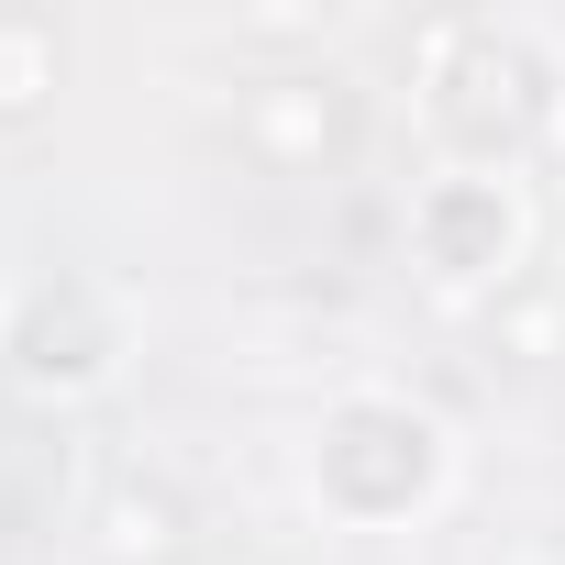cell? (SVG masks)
Masks as SVG:
<instances>
[{
    "instance_id": "obj_7",
    "label": "cell",
    "mask_w": 565,
    "mask_h": 565,
    "mask_svg": "<svg viewBox=\"0 0 565 565\" xmlns=\"http://www.w3.org/2000/svg\"><path fill=\"white\" fill-rule=\"evenodd\" d=\"M56 78H67V34L45 12H0V122H12V134L45 122Z\"/></svg>"
},
{
    "instance_id": "obj_3",
    "label": "cell",
    "mask_w": 565,
    "mask_h": 565,
    "mask_svg": "<svg viewBox=\"0 0 565 565\" xmlns=\"http://www.w3.org/2000/svg\"><path fill=\"white\" fill-rule=\"evenodd\" d=\"M411 255L444 277V289H521V255H532V211L510 178L488 167H444L411 189Z\"/></svg>"
},
{
    "instance_id": "obj_9",
    "label": "cell",
    "mask_w": 565,
    "mask_h": 565,
    "mask_svg": "<svg viewBox=\"0 0 565 565\" xmlns=\"http://www.w3.org/2000/svg\"><path fill=\"white\" fill-rule=\"evenodd\" d=\"M244 45H322V12H255V23H233Z\"/></svg>"
},
{
    "instance_id": "obj_1",
    "label": "cell",
    "mask_w": 565,
    "mask_h": 565,
    "mask_svg": "<svg viewBox=\"0 0 565 565\" xmlns=\"http://www.w3.org/2000/svg\"><path fill=\"white\" fill-rule=\"evenodd\" d=\"M422 122L466 167L510 178L554 134V56L521 23H433L422 34Z\"/></svg>"
},
{
    "instance_id": "obj_8",
    "label": "cell",
    "mask_w": 565,
    "mask_h": 565,
    "mask_svg": "<svg viewBox=\"0 0 565 565\" xmlns=\"http://www.w3.org/2000/svg\"><path fill=\"white\" fill-rule=\"evenodd\" d=\"M488 333L521 344V355H554V344H565V289H554V277H521L510 311H488Z\"/></svg>"
},
{
    "instance_id": "obj_2",
    "label": "cell",
    "mask_w": 565,
    "mask_h": 565,
    "mask_svg": "<svg viewBox=\"0 0 565 565\" xmlns=\"http://www.w3.org/2000/svg\"><path fill=\"white\" fill-rule=\"evenodd\" d=\"M433 488H444V433H433V411H411V399H388V388H355V399L322 411V433H311V499H322V510H344V521H399V510H422Z\"/></svg>"
},
{
    "instance_id": "obj_6",
    "label": "cell",
    "mask_w": 565,
    "mask_h": 565,
    "mask_svg": "<svg viewBox=\"0 0 565 565\" xmlns=\"http://www.w3.org/2000/svg\"><path fill=\"white\" fill-rule=\"evenodd\" d=\"M189 543V499L167 488V477H122L111 499H100V554L111 565H167Z\"/></svg>"
},
{
    "instance_id": "obj_5",
    "label": "cell",
    "mask_w": 565,
    "mask_h": 565,
    "mask_svg": "<svg viewBox=\"0 0 565 565\" xmlns=\"http://www.w3.org/2000/svg\"><path fill=\"white\" fill-rule=\"evenodd\" d=\"M244 145L277 167V178H311L355 145V89L333 67H289V78H255L244 89Z\"/></svg>"
},
{
    "instance_id": "obj_4",
    "label": "cell",
    "mask_w": 565,
    "mask_h": 565,
    "mask_svg": "<svg viewBox=\"0 0 565 565\" xmlns=\"http://www.w3.org/2000/svg\"><path fill=\"white\" fill-rule=\"evenodd\" d=\"M0 355H12L23 388H89L122 355V322H111V300L89 277H34V289H12V311H0Z\"/></svg>"
}]
</instances>
